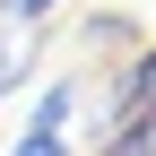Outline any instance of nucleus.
Here are the masks:
<instances>
[{"label":"nucleus","instance_id":"nucleus-1","mask_svg":"<svg viewBox=\"0 0 156 156\" xmlns=\"http://www.w3.org/2000/svg\"><path fill=\"white\" fill-rule=\"evenodd\" d=\"M69 113H78V78H52L26 95V130H69Z\"/></svg>","mask_w":156,"mask_h":156},{"label":"nucleus","instance_id":"nucleus-3","mask_svg":"<svg viewBox=\"0 0 156 156\" xmlns=\"http://www.w3.org/2000/svg\"><path fill=\"white\" fill-rule=\"evenodd\" d=\"M52 9H61V0H0V17H9V26H44Z\"/></svg>","mask_w":156,"mask_h":156},{"label":"nucleus","instance_id":"nucleus-2","mask_svg":"<svg viewBox=\"0 0 156 156\" xmlns=\"http://www.w3.org/2000/svg\"><path fill=\"white\" fill-rule=\"evenodd\" d=\"M9 156H69V139H61V130H17Z\"/></svg>","mask_w":156,"mask_h":156}]
</instances>
